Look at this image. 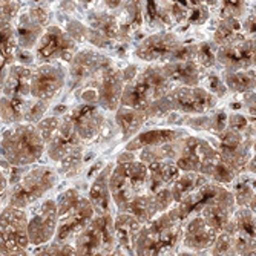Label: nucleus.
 <instances>
[{"instance_id": "nucleus-1", "label": "nucleus", "mask_w": 256, "mask_h": 256, "mask_svg": "<svg viewBox=\"0 0 256 256\" xmlns=\"http://www.w3.org/2000/svg\"><path fill=\"white\" fill-rule=\"evenodd\" d=\"M175 206L182 221L192 215H200L216 234L228 224L236 210L232 192L210 180Z\"/></svg>"}, {"instance_id": "nucleus-2", "label": "nucleus", "mask_w": 256, "mask_h": 256, "mask_svg": "<svg viewBox=\"0 0 256 256\" xmlns=\"http://www.w3.org/2000/svg\"><path fill=\"white\" fill-rule=\"evenodd\" d=\"M184 221L176 206L158 215L140 230L134 246V256H166L181 246Z\"/></svg>"}, {"instance_id": "nucleus-3", "label": "nucleus", "mask_w": 256, "mask_h": 256, "mask_svg": "<svg viewBox=\"0 0 256 256\" xmlns=\"http://www.w3.org/2000/svg\"><path fill=\"white\" fill-rule=\"evenodd\" d=\"M57 202V230L52 242L72 244L74 240L94 220L96 214L89 200L77 189H66L56 200Z\"/></svg>"}, {"instance_id": "nucleus-4", "label": "nucleus", "mask_w": 256, "mask_h": 256, "mask_svg": "<svg viewBox=\"0 0 256 256\" xmlns=\"http://www.w3.org/2000/svg\"><path fill=\"white\" fill-rule=\"evenodd\" d=\"M43 154L44 143L32 124H14L0 135V160L11 166L30 168L40 161Z\"/></svg>"}, {"instance_id": "nucleus-5", "label": "nucleus", "mask_w": 256, "mask_h": 256, "mask_svg": "<svg viewBox=\"0 0 256 256\" xmlns=\"http://www.w3.org/2000/svg\"><path fill=\"white\" fill-rule=\"evenodd\" d=\"M216 104L218 98L201 86H178L169 90L166 96H162L155 103H152L144 112L149 120L166 117V115L178 112L180 115H204Z\"/></svg>"}, {"instance_id": "nucleus-6", "label": "nucleus", "mask_w": 256, "mask_h": 256, "mask_svg": "<svg viewBox=\"0 0 256 256\" xmlns=\"http://www.w3.org/2000/svg\"><path fill=\"white\" fill-rule=\"evenodd\" d=\"M174 89L172 82L162 71V66L150 64L124 84L120 106L134 110H146L152 103Z\"/></svg>"}, {"instance_id": "nucleus-7", "label": "nucleus", "mask_w": 256, "mask_h": 256, "mask_svg": "<svg viewBox=\"0 0 256 256\" xmlns=\"http://www.w3.org/2000/svg\"><path fill=\"white\" fill-rule=\"evenodd\" d=\"M149 174L143 162L138 160L120 162L114 169L109 178V190L114 207L118 214H124L128 206L142 194L148 190Z\"/></svg>"}, {"instance_id": "nucleus-8", "label": "nucleus", "mask_w": 256, "mask_h": 256, "mask_svg": "<svg viewBox=\"0 0 256 256\" xmlns=\"http://www.w3.org/2000/svg\"><path fill=\"white\" fill-rule=\"evenodd\" d=\"M58 182V174L50 166H36L6 192L5 206L26 210L38 202Z\"/></svg>"}, {"instance_id": "nucleus-9", "label": "nucleus", "mask_w": 256, "mask_h": 256, "mask_svg": "<svg viewBox=\"0 0 256 256\" xmlns=\"http://www.w3.org/2000/svg\"><path fill=\"white\" fill-rule=\"evenodd\" d=\"M72 247L77 256H97L118 247L114 235V215H96L74 240Z\"/></svg>"}, {"instance_id": "nucleus-10", "label": "nucleus", "mask_w": 256, "mask_h": 256, "mask_svg": "<svg viewBox=\"0 0 256 256\" xmlns=\"http://www.w3.org/2000/svg\"><path fill=\"white\" fill-rule=\"evenodd\" d=\"M28 242L30 247L38 248L54 241L57 230V202L54 198L40 200L28 210Z\"/></svg>"}, {"instance_id": "nucleus-11", "label": "nucleus", "mask_w": 256, "mask_h": 256, "mask_svg": "<svg viewBox=\"0 0 256 256\" xmlns=\"http://www.w3.org/2000/svg\"><path fill=\"white\" fill-rule=\"evenodd\" d=\"M77 51L78 44L64 32L63 28L58 25H50L44 30L32 52L37 64H46L60 62L71 63Z\"/></svg>"}, {"instance_id": "nucleus-12", "label": "nucleus", "mask_w": 256, "mask_h": 256, "mask_svg": "<svg viewBox=\"0 0 256 256\" xmlns=\"http://www.w3.org/2000/svg\"><path fill=\"white\" fill-rule=\"evenodd\" d=\"M28 216L26 210L5 206L0 212V253L4 256L28 250Z\"/></svg>"}, {"instance_id": "nucleus-13", "label": "nucleus", "mask_w": 256, "mask_h": 256, "mask_svg": "<svg viewBox=\"0 0 256 256\" xmlns=\"http://www.w3.org/2000/svg\"><path fill=\"white\" fill-rule=\"evenodd\" d=\"M182 40L170 31H158L146 38H143L136 44L134 51L135 57L142 62H158V63H169L175 52L180 50Z\"/></svg>"}, {"instance_id": "nucleus-14", "label": "nucleus", "mask_w": 256, "mask_h": 256, "mask_svg": "<svg viewBox=\"0 0 256 256\" xmlns=\"http://www.w3.org/2000/svg\"><path fill=\"white\" fill-rule=\"evenodd\" d=\"M66 84V69L60 63L37 64L31 76V98L51 102Z\"/></svg>"}, {"instance_id": "nucleus-15", "label": "nucleus", "mask_w": 256, "mask_h": 256, "mask_svg": "<svg viewBox=\"0 0 256 256\" xmlns=\"http://www.w3.org/2000/svg\"><path fill=\"white\" fill-rule=\"evenodd\" d=\"M64 117L72 124L76 134L82 140V143H90L104 130L108 118L103 114L102 108L97 104L80 103L71 112H68Z\"/></svg>"}, {"instance_id": "nucleus-16", "label": "nucleus", "mask_w": 256, "mask_h": 256, "mask_svg": "<svg viewBox=\"0 0 256 256\" xmlns=\"http://www.w3.org/2000/svg\"><path fill=\"white\" fill-rule=\"evenodd\" d=\"M216 63L228 72L254 69V37L242 36L227 44L216 46Z\"/></svg>"}, {"instance_id": "nucleus-17", "label": "nucleus", "mask_w": 256, "mask_h": 256, "mask_svg": "<svg viewBox=\"0 0 256 256\" xmlns=\"http://www.w3.org/2000/svg\"><path fill=\"white\" fill-rule=\"evenodd\" d=\"M114 64L112 58L108 56L94 51V50H83L77 51L69 63V77L72 84H83L97 80L108 68Z\"/></svg>"}, {"instance_id": "nucleus-18", "label": "nucleus", "mask_w": 256, "mask_h": 256, "mask_svg": "<svg viewBox=\"0 0 256 256\" xmlns=\"http://www.w3.org/2000/svg\"><path fill=\"white\" fill-rule=\"evenodd\" d=\"M84 150V144L76 134L72 124L68 122V118L62 117V123L58 126V130L54 134V136L44 146V152L54 162H60L71 156L77 152Z\"/></svg>"}, {"instance_id": "nucleus-19", "label": "nucleus", "mask_w": 256, "mask_h": 256, "mask_svg": "<svg viewBox=\"0 0 256 256\" xmlns=\"http://www.w3.org/2000/svg\"><path fill=\"white\" fill-rule=\"evenodd\" d=\"M20 2H0V60L8 66L14 63L16 52L18 50L14 22L22 10Z\"/></svg>"}, {"instance_id": "nucleus-20", "label": "nucleus", "mask_w": 256, "mask_h": 256, "mask_svg": "<svg viewBox=\"0 0 256 256\" xmlns=\"http://www.w3.org/2000/svg\"><path fill=\"white\" fill-rule=\"evenodd\" d=\"M216 232L208 226L202 216L192 215L184 221L181 247L189 252H208L216 240Z\"/></svg>"}, {"instance_id": "nucleus-21", "label": "nucleus", "mask_w": 256, "mask_h": 256, "mask_svg": "<svg viewBox=\"0 0 256 256\" xmlns=\"http://www.w3.org/2000/svg\"><path fill=\"white\" fill-rule=\"evenodd\" d=\"M89 43L100 50L110 48L118 42L117 17L109 12L96 11L88 16V38Z\"/></svg>"}, {"instance_id": "nucleus-22", "label": "nucleus", "mask_w": 256, "mask_h": 256, "mask_svg": "<svg viewBox=\"0 0 256 256\" xmlns=\"http://www.w3.org/2000/svg\"><path fill=\"white\" fill-rule=\"evenodd\" d=\"M124 78L122 69L112 64L102 74L97 86V102L102 109L115 112L120 108V100L124 89Z\"/></svg>"}, {"instance_id": "nucleus-23", "label": "nucleus", "mask_w": 256, "mask_h": 256, "mask_svg": "<svg viewBox=\"0 0 256 256\" xmlns=\"http://www.w3.org/2000/svg\"><path fill=\"white\" fill-rule=\"evenodd\" d=\"M44 26L30 14L26 6H22L20 12L17 14V18L14 22V31H16V40L18 50L23 51H34L40 37L44 32Z\"/></svg>"}, {"instance_id": "nucleus-24", "label": "nucleus", "mask_w": 256, "mask_h": 256, "mask_svg": "<svg viewBox=\"0 0 256 256\" xmlns=\"http://www.w3.org/2000/svg\"><path fill=\"white\" fill-rule=\"evenodd\" d=\"M114 164H106L100 174L92 181L90 189H89V202L94 208L96 215H114V202L110 198V190H109V178L112 174Z\"/></svg>"}, {"instance_id": "nucleus-25", "label": "nucleus", "mask_w": 256, "mask_h": 256, "mask_svg": "<svg viewBox=\"0 0 256 256\" xmlns=\"http://www.w3.org/2000/svg\"><path fill=\"white\" fill-rule=\"evenodd\" d=\"M188 136L186 130L181 129H152L144 130L135 135V138L129 140L126 144V152H135V150H143L149 148H160L169 143H175L178 140H182Z\"/></svg>"}, {"instance_id": "nucleus-26", "label": "nucleus", "mask_w": 256, "mask_h": 256, "mask_svg": "<svg viewBox=\"0 0 256 256\" xmlns=\"http://www.w3.org/2000/svg\"><path fill=\"white\" fill-rule=\"evenodd\" d=\"M210 144L208 140L198 136H186L181 142V152L175 160V164L180 172H195L200 174L201 161L207 146Z\"/></svg>"}, {"instance_id": "nucleus-27", "label": "nucleus", "mask_w": 256, "mask_h": 256, "mask_svg": "<svg viewBox=\"0 0 256 256\" xmlns=\"http://www.w3.org/2000/svg\"><path fill=\"white\" fill-rule=\"evenodd\" d=\"M31 66H23L18 63H12L8 66V74L4 86V97L17 98V100H28L31 98Z\"/></svg>"}, {"instance_id": "nucleus-28", "label": "nucleus", "mask_w": 256, "mask_h": 256, "mask_svg": "<svg viewBox=\"0 0 256 256\" xmlns=\"http://www.w3.org/2000/svg\"><path fill=\"white\" fill-rule=\"evenodd\" d=\"M162 71L172 82V84H180L186 88H196L204 78L206 71L200 68L195 60L190 62H169L161 64Z\"/></svg>"}, {"instance_id": "nucleus-29", "label": "nucleus", "mask_w": 256, "mask_h": 256, "mask_svg": "<svg viewBox=\"0 0 256 256\" xmlns=\"http://www.w3.org/2000/svg\"><path fill=\"white\" fill-rule=\"evenodd\" d=\"M169 14L172 23L184 26L202 25L210 17L208 6L202 2H172L169 4Z\"/></svg>"}, {"instance_id": "nucleus-30", "label": "nucleus", "mask_w": 256, "mask_h": 256, "mask_svg": "<svg viewBox=\"0 0 256 256\" xmlns=\"http://www.w3.org/2000/svg\"><path fill=\"white\" fill-rule=\"evenodd\" d=\"M118 10V16H115L118 23V42L128 43L132 36L143 26V2H128Z\"/></svg>"}, {"instance_id": "nucleus-31", "label": "nucleus", "mask_w": 256, "mask_h": 256, "mask_svg": "<svg viewBox=\"0 0 256 256\" xmlns=\"http://www.w3.org/2000/svg\"><path fill=\"white\" fill-rule=\"evenodd\" d=\"M142 224H140L134 216L128 214H117L114 216V235L117 246L128 254L134 256V246L135 240L142 230Z\"/></svg>"}, {"instance_id": "nucleus-32", "label": "nucleus", "mask_w": 256, "mask_h": 256, "mask_svg": "<svg viewBox=\"0 0 256 256\" xmlns=\"http://www.w3.org/2000/svg\"><path fill=\"white\" fill-rule=\"evenodd\" d=\"M148 122L149 117L144 110H134L122 106L115 110V123H117L124 142H129V140H132V136L138 135Z\"/></svg>"}, {"instance_id": "nucleus-33", "label": "nucleus", "mask_w": 256, "mask_h": 256, "mask_svg": "<svg viewBox=\"0 0 256 256\" xmlns=\"http://www.w3.org/2000/svg\"><path fill=\"white\" fill-rule=\"evenodd\" d=\"M128 215L134 216L140 224L144 226L148 222H150L154 218H156L160 215L158 208L155 206V200H154V195L152 192H144L140 196H136L126 208Z\"/></svg>"}, {"instance_id": "nucleus-34", "label": "nucleus", "mask_w": 256, "mask_h": 256, "mask_svg": "<svg viewBox=\"0 0 256 256\" xmlns=\"http://www.w3.org/2000/svg\"><path fill=\"white\" fill-rule=\"evenodd\" d=\"M208 180L202 176L201 174L195 172H182L180 176L170 184V192L175 204H180L182 200L188 198L192 192H195L202 184H206Z\"/></svg>"}, {"instance_id": "nucleus-35", "label": "nucleus", "mask_w": 256, "mask_h": 256, "mask_svg": "<svg viewBox=\"0 0 256 256\" xmlns=\"http://www.w3.org/2000/svg\"><path fill=\"white\" fill-rule=\"evenodd\" d=\"M230 192L236 207H247L254 212V175L240 174L234 180V190Z\"/></svg>"}, {"instance_id": "nucleus-36", "label": "nucleus", "mask_w": 256, "mask_h": 256, "mask_svg": "<svg viewBox=\"0 0 256 256\" xmlns=\"http://www.w3.org/2000/svg\"><path fill=\"white\" fill-rule=\"evenodd\" d=\"M143 18H148L150 26L162 31L174 25L169 14V4L166 2H143Z\"/></svg>"}, {"instance_id": "nucleus-37", "label": "nucleus", "mask_w": 256, "mask_h": 256, "mask_svg": "<svg viewBox=\"0 0 256 256\" xmlns=\"http://www.w3.org/2000/svg\"><path fill=\"white\" fill-rule=\"evenodd\" d=\"M31 98L28 100H17V98H8L0 97V115H2V122L6 128L23 123V117L28 108Z\"/></svg>"}, {"instance_id": "nucleus-38", "label": "nucleus", "mask_w": 256, "mask_h": 256, "mask_svg": "<svg viewBox=\"0 0 256 256\" xmlns=\"http://www.w3.org/2000/svg\"><path fill=\"white\" fill-rule=\"evenodd\" d=\"M221 80L227 90L246 94V92L254 90V69H248V71H235V72L224 71Z\"/></svg>"}, {"instance_id": "nucleus-39", "label": "nucleus", "mask_w": 256, "mask_h": 256, "mask_svg": "<svg viewBox=\"0 0 256 256\" xmlns=\"http://www.w3.org/2000/svg\"><path fill=\"white\" fill-rule=\"evenodd\" d=\"M242 28H241V20L238 18H221L218 22V26L214 34V44L222 46L230 42H234L240 37H242Z\"/></svg>"}, {"instance_id": "nucleus-40", "label": "nucleus", "mask_w": 256, "mask_h": 256, "mask_svg": "<svg viewBox=\"0 0 256 256\" xmlns=\"http://www.w3.org/2000/svg\"><path fill=\"white\" fill-rule=\"evenodd\" d=\"M195 62L200 64L201 69L207 71L208 68L216 64V46L214 42H202L196 44V57Z\"/></svg>"}, {"instance_id": "nucleus-41", "label": "nucleus", "mask_w": 256, "mask_h": 256, "mask_svg": "<svg viewBox=\"0 0 256 256\" xmlns=\"http://www.w3.org/2000/svg\"><path fill=\"white\" fill-rule=\"evenodd\" d=\"M51 102H42V100H34L31 98L25 112V117H23V123L25 124H32L36 126L44 118V114L48 112Z\"/></svg>"}, {"instance_id": "nucleus-42", "label": "nucleus", "mask_w": 256, "mask_h": 256, "mask_svg": "<svg viewBox=\"0 0 256 256\" xmlns=\"http://www.w3.org/2000/svg\"><path fill=\"white\" fill-rule=\"evenodd\" d=\"M31 256H77L72 244H57L50 242L43 247L34 248Z\"/></svg>"}, {"instance_id": "nucleus-43", "label": "nucleus", "mask_w": 256, "mask_h": 256, "mask_svg": "<svg viewBox=\"0 0 256 256\" xmlns=\"http://www.w3.org/2000/svg\"><path fill=\"white\" fill-rule=\"evenodd\" d=\"M62 123V117H56V115H50V117H44L40 123L36 124V129L40 135V138L43 140V143L46 146V143L54 136V134L58 130V126Z\"/></svg>"}, {"instance_id": "nucleus-44", "label": "nucleus", "mask_w": 256, "mask_h": 256, "mask_svg": "<svg viewBox=\"0 0 256 256\" xmlns=\"http://www.w3.org/2000/svg\"><path fill=\"white\" fill-rule=\"evenodd\" d=\"M216 8L221 18H238L244 16L247 10V2H216Z\"/></svg>"}, {"instance_id": "nucleus-45", "label": "nucleus", "mask_w": 256, "mask_h": 256, "mask_svg": "<svg viewBox=\"0 0 256 256\" xmlns=\"http://www.w3.org/2000/svg\"><path fill=\"white\" fill-rule=\"evenodd\" d=\"M64 32L71 37L77 44L80 42H86L88 38V26L83 25L82 22L76 20V18H68L66 20V30Z\"/></svg>"}, {"instance_id": "nucleus-46", "label": "nucleus", "mask_w": 256, "mask_h": 256, "mask_svg": "<svg viewBox=\"0 0 256 256\" xmlns=\"http://www.w3.org/2000/svg\"><path fill=\"white\" fill-rule=\"evenodd\" d=\"M252 126V123L248 122V118L241 112H234L227 115V128L232 130H236L240 134H244L248 128Z\"/></svg>"}, {"instance_id": "nucleus-47", "label": "nucleus", "mask_w": 256, "mask_h": 256, "mask_svg": "<svg viewBox=\"0 0 256 256\" xmlns=\"http://www.w3.org/2000/svg\"><path fill=\"white\" fill-rule=\"evenodd\" d=\"M202 80H206L207 82V88H204L206 90H208L210 92L212 96H215L216 98H220V97H224L226 94H227V89H226V86H224V83H222V80H221V77L220 76H216V74H208L207 77H204Z\"/></svg>"}, {"instance_id": "nucleus-48", "label": "nucleus", "mask_w": 256, "mask_h": 256, "mask_svg": "<svg viewBox=\"0 0 256 256\" xmlns=\"http://www.w3.org/2000/svg\"><path fill=\"white\" fill-rule=\"evenodd\" d=\"M6 74H8V64L5 62L0 60V97L4 94V86H5V80H6Z\"/></svg>"}, {"instance_id": "nucleus-49", "label": "nucleus", "mask_w": 256, "mask_h": 256, "mask_svg": "<svg viewBox=\"0 0 256 256\" xmlns=\"http://www.w3.org/2000/svg\"><path fill=\"white\" fill-rule=\"evenodd\" d=\"M166 256H208V252H202V253H198V252H189V250H175V252H172V253H169V254H166Z\"/></svg>"}, {"instance_id": "nucleus-50", "label": "nucleus", "mask_w": 256, "mask_h": 256, "mask_svg": "<svg viewBox=\"0 0 256 256\" xmlns=\"http://www.w3.org/2000/svg\"><path fill=\"white\" fill-rule=\"evenodd\" d=\"M6 192H8V181H6L5 174H4L2 170H0V198L5 200Z\"/></svg>"}, {"instance_id": "nucleus-51", "label": "nucleus", "mask_w": 256, "mask_h": 256, "mask_svg": "<svg viewBox=\"0 0 256 256\" xmlns=\"http://www.w3.org/2000/svg\"><path fill=\"white\" fill-rule=\"evenodd\" d=\"M97 256H128L120 247H115L114 250H109V252H103V253H100V254H97Z\"/></svg>"}, {"instance_id": "nucleus-52", "label": "nucleus", "mask_w": 256, "mask_h": 256, "mask_svg": "<svg viewBox=\"0 0 256 256\" xmlns=\"http://www.w3.org/2000/svg\"><path fill=\"white\" fill-rule=\"evenodd\" d=\"M5 256H31V252L28 248V250H20V252H16V253H10V254H5Z\"/></svg>"}, {"instance_id": "nucleus-53", "label": "nucleus", "mask_w": 256, "mask_h": 256, "mask_svg": "<svg viewBox=\"0 0 256 256\" xmlns=\"http://www.w3.org/2000/svg\"><path fill=\"white\" fill-rule=\"evenodd\" d=\"M6 129V126L4 124V122H2V115H0V135H2V132Z\"/></svg>"}, {"instance_id": "nucleus-54", "label": "nucleus", "mask_w": 256, "mask_h": 256, "mask_svg": "<svg viewBox=\"0 0 256 256\" xmlns=\"http://www.w3.org/2000/svg\"><path fill=\"white\" fill-rule=\"evenodd\" d=\"M5 207V202H4V200L2 198H0V212H2V208Z\"/></svg>"}, {"instance_id": "nucleus-55", "label": "nucleus", "mask_w": 256, "mask_h": 256, "mask_svg": "<svg viewBox=\"0 0 256 256\" xmlns=\"http://www.w3.org/2000/svg\"><path fill=\"white\" fill-rule=\"evenodd\" d=\"M241 256H254V252H248V253H246V254H241Z\"/></svg>"}, {"instance_id": "nucleus-56", "label": "nucleus", "mask_w": 256, "mask_h": 256, "mask_svg": "<svg viewBox=\"0 0 256 256\" xmlns=\"http://www.w3.org/2000/svg\"><path fill=\"white\" fill-rule=\"evenodd\" d=\"M0 256H4V254H2V253H0Z\"/></svg>"}]
</instances>
